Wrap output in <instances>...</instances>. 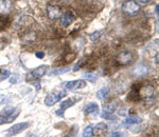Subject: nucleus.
Here are the masks:
<instances>
[{
  "mask_svg": "<svg viewBox=\"0 0 159 137\" xmlns=\"http://www.w3.org/2000/svg\"><path fill=\"white\" fill-rule=\"evenodd\" d=\"M122 11L127 15H136L140 11V6L134 0H126L122 4Z\"/></svg>",
  "mask_w": 159,
  "mask_h": 137,
  "instance_id": "nucleus-3",
  "label": "nucleus"
},
{
  "mask_svg": "<svg viewBox=\"0 0 159 137\" xmlns=\"http://www.w3.org/2000/svg\"><path fill=\"white\" fill-rule=\"evenodd\" d=\"M94 128L92 125H88L83 131V137H92L93 136Z\"/></svg>",
  "mask_w": 159,
  "mask_h": 137,
  "instance_id": "nucleus-18",
  "label": "nucleus"
},
{
  "mask_svg": "<svg viewBox=\"0 0 159 137\" xmlns=\"http://www.w3.org/2000/svg\"><path fill=\"white\" fill-rule=\"evenodd\" d=\"M76 103V99L75 98H68V99L64 100L61 102V106H60V110H61L63 112H65V110H67V109L71 108V106H73Z\"/></svg>",
  "mask_w": 159,
  "mask_h": 137,
  "instance_id": "nucleus-15",
  "label": "nucleus"
},
{
  "mask_svg": "<svg viewBox=\"0 0 159 137\" xmlns=\"http://www.w3.org/2000/svg\"><path fill=\"white\" fill-rule=\"evenodd\" d=\"M47 16L51 20H55L61 16V10L58 6H47Z\"/></svg>",
  "mask_w": 159,
  "mask_h": 137,
  "instance_id": "nucleus-6",
  "label": "nucleus"
},
{
  "mask_svg": "<svg viewBox=\"0 0 159 137\" xmlns=\"http://www.w3.org/2000/svg\"><path fill=\"white\" fill-rule=\"evenodd\" d=\"M18 80H19V77H18V75H12L11 76V78H10V82L12 83V85H15V83H17L18 82Z\"/></svg>",
  "mask_w": 159,
  "mask_h": 137,
  "instance_id": "nucleus-26",
  "label": "nucleus"
},
{
  "mask_svg": "<svg viewBox=\"0 0 159 137\" xmlns=\"http://www.w3.org/2000/svg\"><path fill=\"white\" fill-rule=\"evenodd\" d=\"M96 131L97 132H100V133H105V132H107V130H108V127H107L106 123L104 122H100L98 123V125L96 126Z\"/></svg>",
  "mask_w": 159,
  "mask_h": 137,
  "instance_id": "nucleus-21",
  "label": "nucleus"
},
{
  "mask_svg": "<svg viewBox=\"0 0 159 137\" xmlns=\"http://www.w3.org/2000/svg\"><path fill=\"white\" fill-rule=\"evenodd\" d=\"M12 1L11 0H0V14L7 15L11 12Z\"/></svg>",
  "mask_w": 159,
  "mask_h": 137,
  "instance_id": "nucleus-12",
  "label": "nucleus"
},
{
  "mask_svg": "<svg viewBox=\"0 0 159 137\" xmlns=\"http://www.w3.org/2000/svg\"><path fill=\"white\" fill-rule=\"evenodd\" d=\"M19 113H20V110L16 108V110H15L12 114H10V115H7V116H3V117H0V126L13 122V121L17 118V116L19 115Z\"/></svg>",
  "mask_w": 159,
  "mask_h": 137,
  "instance_id": "nucleus-8",
  "label": "nucleus"
},
{
  "mask_svg": "<svg viewBox=\"0 0 159 137\" xmlns=\"http://www.w3.org/2000/svg\"><path fill=\"white\" fill-rule=\"evenodd\" d=\"M30 127V122H19L16 123V125L12 126L10 129L4 132V135L6 137H13V136H16L18 134L22 133L24 131L27 130L28 128Z\"/></svg>",
  "mask_w": 159,
  "mask_h": 137,
  "instance_id": "nucleus-1",
  "label": "nucleus"
},
{
  "mask_svg": "<svg viewBox=\"0 0 159 137\" xmlns=\"http://www.w3.org/2000/svg\"><path fill=\"white\" fill-rule=\"evenodd\" d=\"M84 76H85V78L88 81H90V82H94V81L97 80V75L93 74V73H85L84 74Z\"/></svg>",
  "mask_w": 159,
  "mask_h": 137,
  "instance_id": "nucleus-23",
  "label": "nucleus"
},
{
  "mask_svg": "<svg viewBox=\"0 0 159 137\" xmlns=\"http://www.w3.org/2000/svg\"><path fill=\"white\" fill-rule=\"evenodd\" d=\"M117 61L122 65H127L133 61V54L129 51H123L117 57Z\"/></svg>",
  "mask_w": 159,
  "mask_h": 137,
  "instance_id": "nucleus-7",
  "label": "nucleus"
},
{
  "mask_svg": "<svg viewBox=\"0 0 159 137\" xmlns=\"http://www.w3.org/2000/svg\"><path fill=\"white\" fill-rule=\"evenodd\" d=\"M47 68H48L47 65H40V67L36 68L35 70H33L30 73V76H32L33 78H36V79H39V78H42L46 74Z\"/></svg>",
  "mask_w": 159,
  "mask_h": 137,
  "instance_id": "nucleus-10",
  "label": "nucleus"
},
{
  "mask_svg": "<svg viewBox=\"0 0 159 137\" xmlns=\"http://www.w3.org/2000/svg\"><path fill=\"white\" fill-rule=\"evenodd\" d=\"M29 137H38V136L36 135V134H31Z\"/></svg>",
  "mask_w": 159,
  "mask_h": 137,
  "instance_id": "nucleus-31",
  "label": "nucleus"
},
{
  "mask_svg": "<svg viewBox=\"0 0 159 137\" xmlns=\"http://www.w3.org/2000/svg\"><path fill=\"white\" fill-rule=\"evenodd\" d=\"M141 118L138 117V116H129L124 120V123L126 126H130V125H137V123L141 122Z\"/></svg>",
  "mask_w": 159,
  "mask_h": 137,
  "instance_id": "nucleus-17",
  "label": "nucleus"
},
{
  "mask_svg": "<svg viewBox=\"0 0 159 137\" xmlns=\"http://www.w3.org/2000/svg\"><path fill=\"white\" fill-rule=\"evenodd\" d=\"M103 33H104L103 31H96V32L91 33V34L89 35V39H90L92 42L97 41V40H99L100 38L102 37V34H103Z\"/></svg>",
  "mask_w": 159,
  "mask_h": 137,
  "instance_id": "nucleus-19",
  "label": "nucleus"
},
{
  "mask_svg": "<svg viewBox=\"0 0 159 137\" xmlns=\"http://www.w3.org/2000/svg\"><path fill=\"white\" fill-rule=\"evenodd\" d=\"M10 75H11V73L9 70H2L0 73V80H6L7 77H10Z\"/></svg>",
  "mask_w": 159,
  "mask_h": 137,
  "instance_id": "nucleus-25",
  "label": "nucleus"
},
{
  "mask_svg": "<svg viewBox=\"0 0 159 137\" xmlns=\"http://www.w3.org/2000/svg\"><path fill=\"white\" fill-rule=\"evenodd\" d=\"M108 94H109V89L107 87L102 88V89H100L98 92H97V98L100 100H103L107 97V96H108Z\"/></svg>",
  "mask_w": 159,
  "mask_h": 137,
  "instance_id": "nucleus-16",
  "label": "nucleus"
},
{
  "mask_svg": "<svg viewBox=\"0 0 159 137\" xmlns=\"http://www.w3.org/2000/svg\"><path fill=\"white\" fill-rule=\"evenodd\" d=\"M137 1L141 4H148V3H150L152 0H137Z\"/></svg>",
  "mask_w": 159,
  "mask_h": 137,
  "instance_id": "nucleus-29",
  "label": "nucleus"
},
{
  "mask_svg": "<svg viewBox=\"0 0 159 137\" xmlns=\"http://www.w3.org/2000/svg\"><path fill=\"white\" fill-rule=\"evenodd\" d=\"M15 110H16V108H14V106H9V108L4 109V110L0 113V117H3V116L10 115V114H12Z\"/></svg>",
  "mask_w": 159,
  "mask_h": 137,
  "instance_id": "nucleus-22",
  "label": "nucleus"
},
{
  "mask_svg": "<svg viewBox=\"0 0 159 137\" xmlns=\"http://www.w3.org/2000/svg\"><path fill=\"white\" fill-rule=\"evenodd\" d=\"M70 71V68H56V70H52L49 73L50 75H61V74H65Z\"/></svg>",
  "mask_w": 159,
  "mask_h": 137,
  "instance_id": "nucleus-20",
  "label": "nucleus"
},
{
  "mask_svg": "<svg viewBox=\"0 0 159 137\" xmlns=\"http://www.w3.org/2000/svg\"><path fill=\"white\" fill-rule=\"evenodd\" d=\"M61 24L63 27H68L74 21V16L71 12H66L65 14H63V16H61Z\"/></svg>",
  "mask_w": 159,
  "mask_h": 137,
  "instance_id": "nucleus-11",
  "label": "nucleus"
},
{
  "mask_svg": "<svg viewBox=\"0 0 159 137\" xmlns=\"http://www.w3.org/2000/svg\"><path fill=\"white\" fill-rule=\"evenodd\" d=\"M110 137H122L121 136V133H118V132H115V133H112Z\"/></svg>",
  "mask_w": 159,
  "mask_h": 137,
  "instance_id": "nucleus-30",
  "label": "nucleus"
},
{
  "mask_svg": "<svg viewBox=\"0 0 159 137\" xmlns=\"http://www.w3.org/2000/svg\"><path fill=\"white\" fill-rule=\"evenodd\" d=\"M158 6H156V14H157V16H158Z\"/></svg>",
  "mask_w": 159,
  "mask_h": 137,
  "instance_id": "nucleus-32",
  "label": "nucleus"
},
{
  "mask_svg": "<svg viewBox=\"0 0 159 137\" xmlns=\"http://www.w3.org/2000/svg\"><path fill=\"white\" fill-rule=\"evenodd\" d=\"M67 95L65 91H54V92H51L48 94L47 97L45 98V105L48 106H54L56 102L61 100V98H64Z\"/></svg>",
  "mask_w": 159,
  "mask_h": 137,
  "instance_id": "nucleus-2",
  "label": "nucleus"
},
{
  "mask_svg": "<svg viewBox=\"0 0 159 137\" xmlns=\"http://www.w3.org/2000/svg\"><path fill=\"white\" fill-rule=\"evenodd\" d=\"M148 73V68L143 63H140V64L136 65L133 70V74H134L135 77H140V76H144Z\"/></svg>",
  "mask_w": 159,
  "mask_h": 137,
  "instance_id": "nucleus-9",
  "label": "nucleus"
},
{
  "mask_svg": "<svg viewBox=\"0 0 159 137\" xmlns=\"http://www.w3.org/2000/svg\"><path fill=\"white\" fill-rule=\"evenodd\" d=\"M99 112V106L96 102H90L88 103L85 109H84V113L89 115V114H98Z\"/></svg>",
  "mask_w": 159,
  "mask_h": 137,
  "instance_id": "nucleus-14",
  "label": "nucleus"
},
{
  "mask_svg": "<svg viewBox=\"0 0 159 137\" xmlns=\"http://www.w3.org/2000/svg\"><path fill=\"white\" fill-rule=\"evenodd\" d=\"M140 96L144 100H153L155 97V89L151 85H145L140 90Z\"/></svg>",
  "mask_w": 159,
  "mask_h": 137,
  "instance_id": "nucleus-5",
  "label": "nucleus"
},
{
  "mask_svg": "<svg viewBox=\"0 0 159 137\" xmlns=\"http://www.w3.org/2000/svg\"><path fill=\"white\" fill-rule=\"evenodd\" d=\"M101 117L103 119H107V120H116V119H117V116H114L112 114L105 113V112H103L101 114Z\"/></svg>",
  "mask_w": 159,
  "mask_h": 137,
  "instance_id": "nucleus-24",
  "label": "nucleus"
},
{
  "mask_svg": "<svg viewBox=\"0 0 159 137\" xmlns=\"http://www.w3.org/2000/svg\"><path fill=\"white\" fill-rule=\"evenodd\" d=\"M35 56L37 58H39V59H42V58L45 57V52H42V51H39V52H35Z\"/></svg>",
  "mask_w": 159,
  "mask_h": 137,
  "instance_id": "nucleus-28",
  "label": "nucleus"
},
{
  "mask_svg": "<svg viewBox=\"0 0 159 137\" xmlns=\"http://www.w3.org/2000/svg\"><path fill=\"white\" fill-rule=\"evenodd\" d=\"M63 87L68 91H78L86 87V81L84 79H78L72 81H67L63 85Z\"/></svg>",
  "mask_w": 159,
  "mask_h": 137,
  "instance_id": "nucleus-4",
  "label": "nucleus"
},
{
  "mask_svg": "<svg viewBox=\"0 0 159 137\" xmlns=\"http://www.w3.org/2000/svg\"><path fill=\"white\" fill-rule=\"evenodd\" d=\"M118 114H119V116H125L127 114V109L126 108H122L119 110V112H118Z\"/></svg>",
  "mask_w": 159,
  "mask_h": 137,
  "instance_id": "nucleus-27",
  "label": "nucleus"
},
{
  "mask_svg": "<svg viewBox=\"0 0 159 137\" xmlns=\"http://www.w3.org/2000/svg\"><path fill=\"white\" fill-rule=\"evenodd\" d=\"M118 105H119L118 100H114V101H111V102L105 103V105H103V106H102V108H103V112L112 114V113L115 112V111L117 110Z\"/></svg>",
  "mask_w": 159,
  "mask_h": 137,
  "instance_id": "nucleus-13",
  "label": "nucleus"
}]
</instances>
